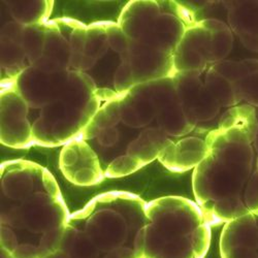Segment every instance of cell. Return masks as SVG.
I'll use <instances>...</instances> for the list:
<instances>
[{
    "mask_svg": "<svg viewBox=\"0 0 258 258\" xmlns=\"http://www.w3.org/2000/svg\"><path fill=\"white\" fill-rule=\"evenodd\" d=\"M204 82L208 91L219 102L221 107H232L240 103L234 84L214 72L211 68L207 71Z\"/></svg>",
    "mask_w": 258,
    "mask_h": 258,
    "instance_id": "26",
    "label": "cell"
},
{
    "mask_svg": "<svg viewBox=\"0 0 258 258\" xmlns=\"http://www.w3.org/2000/svg\"><path fill=\"white\" fill-rule=\"evenodd\" d=\"M121 61L131 63L136 85L173 78L176 74L173 54L150 49L140 41L131 40L128 53Z\"/></svg>",
    "mask_w": 258,
    "mask_h": 258,
    "instance_id": "10",
    "label": "cell"
},
{
    "mask_svg": "<svg viewBox=\"0 0 258 258\" xmlns=\"http://www.w3.org/2000/svg\"><path fill=\"white\" fill-rule=\"evenodd\" d=\"M104 27L106 30L107 41H109L110 48L118 53L122 59L128 53L129 47H131V39L127 37L118 23L106 21V22H104Z\"/></svg>",
    "mask_w": 258,
    "mask_h": 258,
    "instance_id": "32",
    "label": "cell"
},
{
    "mask_svg": "<svg viewBox=\"0 0 258 258\" xmlns=\"http://www.w3.org/2000/svg\"><path fill=\"white\" fill-rule=\"evenodd\" d=\"M211 39V32L200 22L188 26L173 54L176 73L203 74L210 66Z\"/></svg>",
    "mask_w": 258,
    "mask_h": 258,
    "instance_id": "9",
    "label": "cell"
},
{
    "mask_svg": "<svg viewBox=\"0 0 258 258\" xmlns=\"http://www.w3.org/2000/svg\"><path fill=\"white\" fill-rule=\"evenodd\" d=\"M253 147H254V150H255L256 157H257V162H258V131H257V134L255 136V140L253 142Z\"/></svg>",
    "mask_w": 258,
    "mask_h": 258,
    "instance_id": "37",
    "label": "cell"
},
{
    "mask_svg": "<svg viewBox=\"0 0 258 258\" xmlns=\"http://www.w3.org/2000/svg\"><path fill=\"white\" fill-rule=\"evenodd\" d=\"M47 35V23L25 26L23 48L28 64L32 66L44 55Z\"/></svg>",
    "mask_w": 258,
    "mask_h": 258,
    "instance_id": "28",
    "label": "cell"
},
{
    "mask_svg": "<svg viewBox=\"0 0 258 258\" xmlns=\"http://www.w3.org/2000/svg\"><path fill=\"white\" fill-rule=\"evenodd\" d=\"M220 254L221 258H258V211L224 224Z\"/></svg>",
    "mask_w": 258,
    "mask_h": 258,
    "instance_id": "8",
    "label": "cell"
},
{
    "mask_svg": "<svg viewBox=\"0 0 258 258\" xmlns=\"http://www.w3.org/2000/svg\"><path fill=\"white\" fill-rule=\"evenodd\" d=\"M199 22L212 34L210 66L225 60L233 46V32L230 27L217 19H205Z\"/></svg>",
    "mask_w": 258,
    "mask_h": 258,
    "instance_id": "20",
    "label": "cell"
},
{
    "mask_svg": "<svg viewBox=\"0 0 258 258\" xmlns=\"http://www.w3.org/2000/svg\"><path fill=\"white\" fill-rule=\"evenodd\" d=\"M209 151L195 168L192 188L210 225L226 224L251 213V193L258 181L253 140L236 129L211 132Z\"/></svg>",
    "mask_w": 258,
    "mask_h": 258,
    "instance_id": "2",
    "label": "cell"
},
{
    "mask_svg": "<svg viewBox=\"0 0 258 258\" xmlns=\"http://www.w3.org/2000/svg\"><path fill=\"white\" fill-rule=\"evenodd\" d=\"M0 122L2 143L15 149L32 145V125L27 115L29 105L16 90L14 84L3 85L0 95Z\"/></svg>",
    "mask_w": 258,
    "mask_h": 258,
    "instance_id": "5",
    "label": "cell"
},
{
    "mask_svg": "<svg viewBox=\"0 0 258 258\" xmlns=\"http://www.w3.org/2000/svg\"><path fill=\"white\" fill-rule=\"evenodd\" d=\"M238 98L251 106L258 107V72L252 73L234 83Z\"/></svg>",
    "mask_w": 258,
    "mask_h": 258,
    "instance_id": "31",
    "label": "cell"
},
{
    "mask_svg": "<svg viewBox=\"0 0 258 258\" xmlns=\"http://www.w3.org/2000/svg\"><path fill=\"white\" fill-rule=\"evenodd\" d=\"M231 31L238 37L258 36V2H225Z\"/></svg>",
    "mask_w": 258,
    "mask_h": 258,
    "instance_id": "16",
    "label": "cell"
},
{
    "mask_svg": "<svg viewBox=\"0 0 258 258\" xmlns=\"http://www.w3.org/2000/svg\"><path fill=\"white\" fill-rule=\"evenodd\" d=\"M200 73L182 72L176 73L173 77L177 94L184 109L188 107L205 88V82L201 79Z\"/></svg>",
    "mask_w": 258,
    "mask_h": 258,
    "instance_id": "27",
    "label": "cell"
},
{
    "mask_svg": "<svg viewBox=\"0 0 258 258\" xmlns=\"http://www.w3.org/2000/svg\"><path fill=\"white\" fill-rule=\"evenodd\" d=\"M187 27L179 17L169 13H161L150 32L138 41L150 49L174 54Z\"/></svg>",
    "mask_w": 258,
    "mask_h": 258,
    "instance_id": "13",
    "label": "cell"
},
{
    "mask_svg": "<svg viewBox=\"0 0 258 258\" xmlns=\"http://www.w3.org/2000/svg\"><path fill=\"white\" fill-rule=\"evenodd\" d=\"M121 121L133 128H142L151 123L157 116L154 105L136 87L122 95Z\"/></svg>",
    "mask_w": 258,
    "mask_h": 258,
    "instance_id": "15",
    "label": "cell"
},
{
    "mask_svg": "<svg viewBox=\"0 0 258 258\" xmlns=\"http://www.w3.org/2000/svg\"><path fill=\"white\" fill-rule=\"evenodd\" d=\"M98 145L102 148L109 149L115 147L119 142V132L116 127L105 128L99 132L96 138Z\"/></svg>",
    "mask_w": 258,
    "mask_h": 258,
    "instance_id": "35",
    "label": "cell"
},
{
    "mask_svg": "<svg viewBox=\"0 0 258 258\" xmlns=\"http://www.w3.org/2000/svg\"><path fill=\"white\" fill-rule=\"evenodd\" d=\"M136 85L133 69L129 62H121L114 76L115 90L119 94H125L131 91Z\"/></svg>",
    "mask_w": 258,
    "mask_h": 258,
    "instance_id": "33",
    "label": "cell"
},
{
    "mask_svg": "<svg viewBox=\"0 0 258 258\" xmlns=\"http://www.w3.org/2000/svg\"><path fill=\"white\" fill-rule=\"evenodd\" d=\"M219 129H236L248 134L253 142L258 131V120L254 107L249 104H238L230 107L221 117Z\"/></svg>",
    "mask_w": 258,
    "mask_h": 258,
    "instance_id": "25",
    "label": "cell"
},
{
    "mask_svg": "<svg viewBox=\"0 0 258 258\" xmlns=\"http://www.w3.org/2000/svg\"><path fill=\"white\" fill-rule=\"evenodd\" d=\"M0 257L2 258H15L9 251L0 247Z\"/></svg>",
    "mask_w": 258,
    "mask_h": 258,
    "instance_id": "36",
    "label": "cell"
},
{
    "mask_svg": "<svg viewBox=\"0 0 258 258\" xmlns=\"http://www.w3.org/2000/svg\"><path fill=\"white\" fill-rule=\"evenodd\" d=\"M59 166L64 177L78 186L96 185L104 178L98 154L82 139L63 146Z\"/></svg>",
    "mask_w": 258,
    "mask_h": 258,
    "instance_id": "6",
    "label": "cell"
},
{
    "mask_svg": "<svg viewBox=\"0 0 258 258\" xmlns=\"http://www.w3.org/2000/svg\"><path fill=\"white\" fill-rule=\"evenodd\" d=\"M7 6L16 22L30 26L48 22L54 2H7Z\"/></svg>",
    "mask_w": 258,
    "mask_h": 258,
    "instance_id": "22",
    "label": "cell"
},
{
    "mask_svg": "<svg viewBox=\"0 0 258 258\" xmlns=\"http://www.w3.org/2000/svg\"><path fill=\"white\" fill-rule=\"evenodd\" d=\"M122 95L123 94H119L117 97L106 100L100 105L93 119L83 131L81 136L82 140L88 141L96 139L102 129L116 127V125L121 121L120 100Z\"/></svg>",
    "mask_w": 258,
    "mask_h": 258,
    "instance_id": "24",
    "label": "cell"
},
{
    "mask_svg": "<svg viewBox=\"0 0 258 258\" xmlns=\"http://www.w3.org/2000/svg\"><path fill=\"white\" fill-rule=\"evenodd\" d=\"M109 48L104 22H95L87 26L85 54L98 60L107 52Z\"/></svg>",
    "mask_w": 258,
    "mask_h": 258,
    "instance_id": "30",
    "label": "cell"
},
{
    "mask_svg": "<svg viewBox=\"0 0 258 258\" xmlns=\"http://www.w3.org/2000/svg\"><path fill=\"white\" fill-rule=\"evenodd\" d=\"M64 71L70 70L72 49L68 38L61 32L56 20L47 22V35L44 55Z\"/></svg>",
    "mask_w": 258,
    "mask_h": 258,
    "instance_id": "21",
    "label": "cell"
},
{
    "mask_svg": "<svg viewBox=\"0 0 258 258\" xmlns=\"http://www.w3.org/2000/svg\"><path fill=\"white\" fill-rule=\"evenodd\" d=\"M156 120L158 127L168 137L174 138H186L198 125V122L186 113L181 102L171 104L161 110L157 114Z\"/></svg>",
    "mask_w": 258,
    "mask_h": 258,
    "instance_id": "18",
    "label": "cell"
},
{
    "mask_svg": "<svg viewBox=\"0 0 258 258\" xmlns=\"http://www.w3.org/2000/svg\"><path fill=\"white\" fill-rule=\"evenodd\" d=\"M209 147L206 139L186 137L174 142L159 156L158 160L173 173H184L195 169L207 156Z\"/></svg>",
    "mask_w": 258,
    "mask_h": 258,
    "instance_id": "11",
    "label": "cell"
},
{
    "mask_svg": "<svg viewBox=\"0 0 258 258\" xmlns=\"http://www.w3.org/2000/svg\"><path fill=\"white\" fill-rule=\"evenodd\" d=\"M96 61L97 60L86 55L85 53H72L70 71L85 73L86 71L91 70L95 66Z\"/></svg>",
    "mask_w": 258,
    "mask_h": 258,
    "instance_id": "34",
    "label": "cell"
},
{
    "mask_svg": "<svg viewBox=\"0 0 258 258\" xmlns=\"http://www.w3.org/2000/svg\"><path fill=\"white\" fill-rule=\"evenodd\" d=\"M210 68L234 84L246 76L258 72V59H245L242 61L223 60L213 64Z\"/></svg>",
    "mask_w": 258,
    "mask_h": 258,
    "instance_id": "29",
    "label": "cell"
},
{
    "mask_svg": "<svg viewBox=\"0 0 258 258\" xmlns=\"http://www.w3.org/2000/svg\"><path fill=\"white\" fill-rule=\"evenodd\" d=\"M174 141L159 127L145 129L141 135L127 146L122 156H128L136 160L142 167L158 159L164 150ZM121 157V156H120Z\"/></svg>",
    "mask_w": 258,
    "mask_h": 258,
    "instance_id": "14",
    "label": "cell"
},
{
    "mask_svg": "<svg viewBox=\"0 0 258 258\" xmlns=\"http://www.w3.org/2000/svg\"><path fill=\"white\" fill-rule=\"evenodd\" d=\"M97 88L94 81L85 73L70 71L68 83L64 87L60 100L85 111V107L95 96Z\"/></svg>",
    "mask_w": 258,
    "mask_h": 258,
    "instance_id": "17",
    "label": "cell"
},
{
    "mask_svg": "<svg viewBox=\"0 0 258 258\" xmlns=\"http://www.w3.org/2000/svg\"><path fill=\"white\" fill-rule=\"evenodd\" d=\"M2 44V83L14 84L15 80L29 66L26 64V54L22 42L0 37Z\"/></svg>",
    "mask_w": 258,
    "mask_h": 258,
    "instance_id": "19",
    "label": "cell"
},
{
    "mask_svg": "<svg viewBox=\"0 0 258 258\" xmlns=\"http://www.w3.org/2000/svg\"><path fill=\"white\" fill-rule=\"evenodd\" d=\"M146 206L131 192L111 191L72 215L58 248L45 258H142L137 235Z\"/></svg>",
    "mask_w": 258,
    "mask_h": 258,
    "instance_id": "3",
    "label": "cell"
},
{
    "mask_svg": "<svg viewBox=\"0 0 258 258\" xmlns=\"http://www.w3.org/2000/svg\"><path fill=\"white\" fill-rule=\"evenodd\" d=\"M69 74L70 70L47 73L29 66L15 80L14 86L29 107L41 110L60 98L68 83Z\"/></svg>",
    "mask_w": 258,
    "mask_h": 258,
    "instance_id": "7",
    "label": "cell"
},
{
    "mask_svg": "<svg viewBox=\"0 0 258 258\" xmlns=\"http://www.w3.org/2000/svg\"><path fill=\"white\" fill-rule=\"evenodd\" d=\"M161 14L157 2H131L122 10L118 24L132 41L144 38Z\"/></svg>",
    "mask_w": 258,
    "mask_h": 258,
    "instance_id": "12",
    "label": "cell"
},
{
    "mask_svg": "<svg viewBox=\"0 0 258 258\" xmlns=\"http://www.w3.org/2000/svg\"><path fill=\"white\" fill-rule=\"evenodd\" d=\"M210 245L211 225L197 203L165 197L147 204L137 235L142 258H205Z\"/></svg>",
    "mask_w": 258,
    "mask_h": 258,
    "instance_id": "4",
    "label": "cell"
},
{
    "mask_svg": "<svg viewBox=\"0 0 258 258\" xmlns=\"http://www.w3.org/2000/svg\"><path fill=\"white\" fill-rule=\"evenodd\" d=\"M70 218L48 169L22 159L2 164L0 247L15 258H45L58 248Z\"/></svg>",
    "mask_w": 258,
    "mask_h": 258,
    "instance_id": "1",
    "label": "cell"
},
{
    "mask_svg": "<svg viewBox=\"0 0 258 258\" xmlns=\"http://www.w3.org/2000/svg\"><path fill=\"white\" fill-rule=\"evenodd\" d=\"M135 87L151 101L157 114L165 107L180 102L173 78L137 84Z\"/></svg>",
    "mask_w": 258,
    "mask_h": 258,
    "instance_id": "23",
    "label": "cell"
}]
</instances>
